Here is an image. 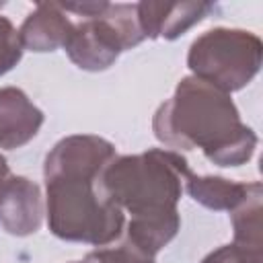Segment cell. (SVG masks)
<instances>
[{"instance_id":"obj_11","label":"cell","mask_w":263,"mask_h":263,"mask_svg":"<svg viewBox=\"0 0 263 263\" xmlns=\"http://www.w3.org/2000/svg\"><path fill=\"white\" fill-rule=\"evenodd\" d=\"M263 197V187L259 181H255L251 193L230 212L232 218V230H234V240L232 245L251 255L253 259L263 261V224H261V205Z\"/></svg>"},{"instance_id":"obj_5","label":"cell","mask_w":263,"mask_h":263,"mask_svg":"<svg viewBox=\"0 0 263 263\" xmlns=\"http://www.w3.org/2000/svg\"><path fill=\"white\" fill-rule=\"evenodd\" d=\"M144 41L138 25L136 4H107L92 18L74 23V31L66 43V53L80 70L101 72L115 64L125 51Z\"/></svg>"},{"instance_id":"obj_2","label":"cell","mask_w":263,"mask_h":263,"mask_svg":"<svg viewBox=\"0 0 263 263\" xmlns=\"http://www.w3.org/2000/svg\"><path fill=\"white\" fill-rule=\"evenodd\" d=\"M191 175L187 158L177 150L150 148L115 156L101 173V187L132 216L123 228L125 240L156 257L181 228L177 203Z\"/></svg>"},{"instance_id":"obj_7","label":"cell","mask_w":263,"mask_h":263,"mask_svg":"<svg viewBox=\"0 0 263 263\" xmlns=\"http://www.w3.org/2000/svg\"><path fill=\"white\" fill-rule=\"evenodd\" d=\"M216 6L212 2H138V25L144 39H177L201 23Z\"/></svg>"},{"instance_id":"obj_9","label":"cell","mask_w":263,"mask_h":263,"mask_svg":"<svg viewBox=\"0 0 263 263\" xmlns=\"http://www.w3.org/2000/svg\"><path fill=\"white\" fill-rule=\"evenodd\" d=\"M72 31L74 23L58 2H39L23 21L18 39L23 49L45 53L66 47Z\"/></svg>"},{"instance_id":"obj_4","label":"cell","mask_w":263,"mask_h":263,"mask_svg":"<svg viewBox=\"0 0 263 263\" xmlns=\"http://www.w3.org/2000/svg\"><path fill=\"white\" fill-rule=\"evenodd\" d=\"M261 60V39L251 31L228 27H216L201 33L187 53L191 76L228 95L245 88L257 76Z\"/></svg>"},{"instance_id":"obj_15","label":"cell","mask_w":263,"mask_h":263,"mask_svg":"<svg viewBox=\"0 0 263 263\" xmlns=\"http://www.w3.org/2000/svg\"><path fill=\"white\" fill-rule=\"evenodd\" d=\"M10 177V168H8V162H6V158L0 154V187L4 185V181Z\"/></svg>"},{"instance_id":"obj_12","label":"cell","mask_w":263,"mask_h":263,"mask_svg":"<svg viewBox=\"0 0 263 263\" xmlns=\"http://www.w3.org/2000/svg\"><path fill=\"white\" fill-rule=\"evenodd\" d=\"M84 259L88 263H156V257L144 253L125 238L119 245L111 242L107 247H97Z\"/></svg>"},{"instance_id":"obj_14","label":"cell","mask_w":263,"mask_h":263,"mask_svg":"<svg viewBox=\"0 0 263 263\" xmlns=\"http://www.w3.org/2000/svg\"><path fill=\"white\" fill-rule=\"evenodd\" d=\"M201 263H263L259 259H253L251 255H247L245 251H240L238 247H234L232 242L230 245H224V247H218L216 251L208 253Z\"/></svg>"},{"instance_id":"obj_10","label":"cell","mask_w":263,"mask_h":263,"mask_svg":"<svg viewBox=\"0 0 263 263\" xmlns=\"http://www.w3.org/2000/svg\"><path fill=\"white\" fill-rule=\"evenodd\" d=\"M253 183H238L216 175H191L185 181V191L203 208L216 212H232L253 189Z\"/></svg>"},{"instance_id":"obj_16","label":"cell","mask_w":263,"mask_h":263,"mask_svg":"<svg viewBox=\"0 0 263 263\" xmlns=\"http://www.w3.org/2000/svg\"><path fill=\"white\" fill-rule=\"evenodd\" d=\"M70 263H88L86 259H82V261H70Z\"/></svg>"},{"instance_id":"obj_1","label":"cell","mask_w":263,"mask_h":263,"mask_svg":"<svg viewBox=\"0 0 263 263\" xmlns=\"http://www.w3.org/2000/svg\"><path fill=\"white\" fill-rule=\"evenodd\" d=\"M115 156V146L92 134L66 136L47 152L45 216L53 236L92 247L121 238L125 214L101 187V173Z\"/></svg>"},{"instance_id":"obj_13","label":"cell","mask_w":263,"mask_h":263,"mask_svg":"<svg viewBox=\"0 0 263 263\" xmlns=\"http://www.w3.org/2000/svg\"><path fill=\"white\" fill-rule=\"evenodd\" d=\"M23 51L18 31L6 16H0V76L10 72L21 62Z\"/></svg>"},{"instance_id":"obj_8","label":"cell","mask_w":263,"mask_h":263,"mask_svg":"<svg viewBox=\"0 0 263 263\" xmlns=\"http://www.w3.org/2000/svg\"><path fill=\"white\" fill-rule=\"evenodd\" d=\"M45 121L43 111L16 86L0 88V148L16 150L29 144Z\"/></svg>"},{"instance_id":"obj_6","label":"cell","mask_w":263,"mask_h":263,"mask_svg":"<svg viewBox=\"0 0 263 263\" xmlns=\"http://www.w3.org/2000/svg\"><path fill=\"white\" fill-rule=\"evenodd\" d=\"M43 195L35 181L10 175L0 187V226L12 236L35 234L43 222Z\"/></svg>"},{"instance_id":"obj_3","label":"cell","mask_w":263,"mask_h":263,"mask_svg":"<svg viewBox=\"0 0 263 263\" xmlns=\"http://www.w3.org/2000/svg\"><path fill=\"white\" fill-rule=\"evenodd\" d=\"M152 132L168 148H199L216 166H240L257 148V134L240 121L230 95L195 76L181 78L173 97L156 109Z\"/></svg>"}]
</instances>
